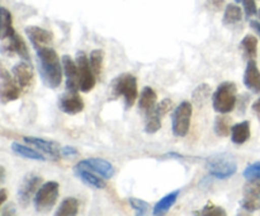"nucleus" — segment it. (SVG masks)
Here are the masks:
<instances>
[{
  "label": "nucleus",
  "instance_id": "29",
  "mask_svg": "<svg viewBox=\"0 0 260 216\" xmlns=\"http://www.w3.org/2000/svg\"><path fill=\"white\" fill-rule=\"evenodd\" d=\"M211 94H212V89H211V86L208 84H200L192 93L193 103L197 107H202L207 102V99L210 98Z\"/></svg>",
  "mask_w": 260,
  "mask_h": 216
},
{
  "label": "nucleus",
  "instance_id": "41",
  "mask_svg": "<svg viewBox=\"0 0 260 216\" xmlns=\"http://www.w3.org/2000/svg\"><path fill=\"white\" fill-rule=\"evenodd\" d=\"M253 111H254V113L256 114V117H258V119L260 121V98H258L255 102H254Z\"/></svg>",
  "mask_w": 260,
  "mask_h": 216
},
{
  "label": "nucleus",
  "instance_id": "10",
  "mask_svg": "<svg viewBox=\"0 0 260 216\" xmlns=\"http://www.w3.org/2000/svg\"><path fill=\"white\" fill-rule=\"evenodd\" d=\"M0 97H2L3 103H9L14 102L19 98L20 96V86L18 85L17 80L10 76V73H8L5 69H2L0 74Z\"/></svg>",
  "mask_w": 260,
  "mask_h": 216
},
{
  "label": "nucleus",
  "instance_id": "19",
  "mask_svg": "<svg viewBox=\"0 0 260 216\" xmlns=\"http://www.w3.org/2000/svg\"><path fill=\"white\" fill-rule=\"evenodd\" d=\"M74 173H75V175L81 180V182L85 183L89 187L96 188V190H103V188L107 187L106 178L101 177V175L91 172V170L74 167Z\"/></svg>",
  "mask_w": 260,
  "mask_h": 216
},
{
  "label": "nucleus",
  "instance_id": "44",
  "mask_svg": "<svg viewBox=\"0 0 260 216\" xmlns=\"http://www.w3.org/2000/svg\"><path fill=\"white\" fill-rule=\"evenodd\" d=\"M165 158H174V159H183V155L178 154V152H168V154H165Z\"/></svg>",
  "mask_w": 260,
  "mask_h": 216
},
{
  "label": "nucleus",
  "instance_id": "33",
  "mask_svg": "<svg viewBox=\"0 0 260 216\" xmlns=\"http://www.w3.org/2000/svg\"><path fill=\"white\" fill-rule=\"evenodd\" d=\"M128 203H129V206L134 208L135 212H136L137 215H145L150 207V205L146 202V201H142V200H140V198H136V197H129Z\"/></svg>",
  "mask_w": 260,
  "mask_h": 216
},
{
  "label": "nucleus",
  "instance_id": "34",
  "mask_svg": "<svg viewBox=\"0 0 260 216\" xmlns=\"http://www.w3.org/2000/svg\"><path fill=\"white\" fill-rule=\"evenodd\" d=\"M173 109V102L170 98H164L162 101H160L159 103H156V106H155V108L152 109V111L155 112V113H157L159 116H165V114L168 113V112H170Z\"/></svg>",
  "mask_w": 260,
  "mask_h": 216
},
{
  "label": "nucleus",
  "instance_id": "40",
  "mask_svg": "<svg viewBox=\"0 0 260 216\" xmlns=\"http://www.w3.org/2000/svg\"><path fill=\"white\" fill-rule=\"evenodd\" d=\"M223 3H225V0H208V4L215 8L216 10H220L223 7Z\"/></svg>",
  "mask_w": 260,
  "mask_h": 216
},
{
  "label": "nucleus",
  "instance_id": "39",
  "mask_svg": "<svg viewBox=\"0 0 260 216\" xmlns=\"http://www.w3.org/2000/svg\"><path fill=\"white\" fill-rule=\"evenodd\" d=\"M2 215H14L15 213V207L13 203H8L7 206H3L2 208Z\"/></svg>",
  "mask_w": 260,
  "mask_h": 216
},
{
  "label": "nucleus",
  "instance_id": "7",
  "mask_svg": "<svg viewBox=\"0 0 260 216\" xmlns=\"http://www.w3.org/2000/svg\"><path fill=\"white\" fill-rule=\"evenodd\" d=\"M76 65L79 69V88L84 93H88L95 86L96 76L91 69L89 58L86 57L85 52L76 53Z\"/></svg>",
  "mask_w": 260,
  "mask_h": 216
},
{
  "label": "nucleus",
  "instance_id": "16",
  "mask_svg": "<svg viewBox=\"0 0 260 216\" xmlns=\"http://www.w3.org/2000/svg\"><path fill=\"white\" fill-rule=\"evenodd\" d=\"M62 61L63 73L66 75V89L68 90H80L79 88V69L76 61L69 55H63L61 57Z\"/></svg>",
  "mask_w": 260,
  "mask_h": 216
},
{
  "label": "nucleus",
  "instance_id": "6",
  "mask_svg": "<svg viewBox=\"0 0 260 216\" xmlns=\"http://www.w3.org/2000/svg\"><path fill=\"white\" fill-rule=\"evenodd\" d=\"M193 107L189 102L184 101L174 109L172 117V131L175 136L184 137L190 127Z\"/></svg>",
  "mask_w": 260,
  "mask_h": 216
},
{
  "label": "nucleus",
  "instance_id": "5",
  "mask_svg": "<svg viewBox=\"0 0 260 216\" xmlns=\"http://www.w3.org/2000/svg\"><path fill=\"white\" fill-rule=\"evenodd\" d=\"M58 190L60 184L57 182H46L38 188L37 193L33 200V205L37 212H47L55 206L56 201L58 197Z\"/></svg>",
  "mask_w": 260,
  "mask_h": 216
},
{
  "label": "nucleus",
  "instance_id": "25",
  "mask_svg": "<svg viewBox=\"0 0 260 216\" xmlns=\"http://www.w3.org/2000/svg\"><path fill=\"white\" fill-rule=\"evenodd\" d=\"M240 47L248 60L255 58L256 53H258V38L254 35H246L245 37L241 40Z\"/></svg>",
  "mask_w": 260,
  "mask_h": 216
},
{
  "label": "nucleus",
  "instance_id": "45",
  "mask_svg": "<svg viewBox=\"0 0 260 216\" xmlns=\"http://www.w3.org/2000/svg\"><path fill=\"white\" fill-rule=\"evenodd\" d=\"M4 177H5V170L4 168L2 167V180H4Z\"/></svg>",
  "mask_w": 260,
  "mask_h": 216
},
{
  "label": "nucleus",
  "instance_id": "31",
  "mask_svg": "<svg viewBox=\"0 0 260 216\" xmlns=\"http://www.w3.org/2000/svg\"><path fill=\"white\" fill-rule=\"evenodd\" d=\"M161 129V116L151 111L146 114V122H145V132L147 134H155Z\"/></svg>",
  "mask_w": 260,
  "mask_h": 216
},
{
  "label": "nucleus",
  "instance_id": "8",
  "mask_svg": "<svg viewBox=\"0 0 260 216\" xmlns=\"http://www.w3.org/2000/svg\"><path fill=\"white\" fill-rule=\"evenodd\" d=\"M41 186H42V178L41 177L33 174V173L24 175L19 187H18V201H19L20 206L27 207Z\"/></svg>",
  "mask_w": 260,
  "mask_h": 216
},
{
  "label": "nucleus",
  "instance_id": "23",
  "mask_svg": "<svg viewBox=\"0 0 260 216\" xmlns=\"http://www.w3.org/2000/svg\"><path fill=\"white\" fill-rule=\"evenodd\" d=\"M12 151L14 154H17L18 157H22L24 159H30V160H41V162H45L46 158L41 154V151L32 149L29 146H25V145L19 144V142H13L12 146H10Z\"/></svg>",
  "mask_w": 260,
  "mask_h": 216
},
{
  "label": "nucleus",
  "instance_id": "38",
  "mask_svg": "<svg viewBox=\"0 0 260 216\" xmlns=\"http://www.w3.org/2000/svg\"><path fill=\"white\" fill-rule=\"evenodd\" d=\"M248 102H249L248 94H243V96H240V99H239V108H240V113L245 112V107Z\"/></svg>",
  "mask_w": 260,
  "mask_h": 216
},
{
  "label": "nucleus",
  "instance_id": "3",
  "mask_svg": "<svg viewBox=\"0 0 260 216\" xmlns=\"http://www.w3.org/2000/svg\"><path fill=\"white\" fill-rule=\"evenodd\" d=\"M238 86L233 81H223L212 96V106L213 109L218 113H230L234 111L238 102Z\"/></svg>",
  "mask_w": 260,
  "mask_h": 216
},
{
  "label": "nucleus",
  "instance_id": "36",
  "mask_svg": "<svg viewBox=\"0 0 260 216\" xmlns=\"http://www.w3.org/2000/svg\"><path fill=\"white\" fill-rule=\"evenodd\" d=\"M241 3H243L244 12H245L246 17H253L258 13L255 0H241Z\"/></svg>",
  "mask_w": 260,
  "mask_h": 216
},
{
  "label": "nucleus",
  "instance_id": "9",
  "mask_svg": "<svg viewBox=\"0 0 260 216\" xmlns=\"http://www.w3.org/2000/svg\"><path fill=\"white\" fill-rule=\"evenodd\" d=\"M240 205L243 210L248 212L260 210V177L249 179V182L244 186Z\"/></svg>",
  "mask_w": 260,
  "mask_h": 216
},
{
  "label": "nucleus",
  "instance_id": "2",
  "mask_svg": "<svg viewBox=\"0 0 260 216\" xmlns=\"http://www.w3.org/2000/svg\"><path fill=\"white\" fill-rule=\"evenodd\" d=\"M109 90L113 98L122 97L126 104V108H129L135 104L137 99V79L136 76L129 73H124L113 79L109 85Z\"/></svg>",
  "mask_w": 260,
  "mask_h": 216
},
{
  "label": "nucleus",
  "instance_id": "15",
  "mask_svg": "<svg viewBox=\"0 0 260 216\" xmlns=\"http://www.w3.org/2000/svg\"><path fill=\"white\" fill-rule=\"evenodd\" d=\"M23 140H24L27 144L33 145L35 147H37L40 151H42L43 154L52 158L53 160L60 159L61 147L57 142L50 141V140H46V139H41V137H33V136H24L23 137Z\"/></svg>",
  "mask_w": 260,
  "mask_h": 216
},
{
  "label": "nucleus",
  "instance_id": "28",
  "mask_svg": "<svg viewBox=\"0 0 260 216\" xmlns=\"http://www.w3.org/2000/svg\"><path fill=\"white\" fill-rule=\"evenodd\" d=\"M243 19V10L239 5L236 4H229L225 8V13H223L222 23L225 25H233L239 23Z\"/></svg>",
  "mask_w": 260,
  "mask_h": 216
},
{
  "label": "nucleus",
  "instance_id": "47",
  "mask_svg": "<svg viewBox=\"0 0 260 216\" xmlns=\"http://www.w3.org/2000/svg\"><path fill=\"white\" fill-rule=\"evenodd\" d=\"M258 14H259V18H260V10L258 12Z\"/></svg>",
  "mask_w": 260,
  "mask_h": 216
},
{
  "label": "nucleus",
  "instance_id": "32",
  "mask_svg": "<svg viewBox=\"0 0 260 216\" xmlns=\"http://www.w3.org/2000/svg\"><path fill=\"white\" fill-rule=\"evenodd\" d=\"M193 215H206V216H225L226 211L225 208L220 207L217 205L208 202L200 212H193Z\"/></svg>",
  "mask_w": 260,
  "mask_h": 216
},
{
  "label": "nucleus",
  "instance_id": "20",
  "mask_svg": "<svg viewBox=\"0 0 260 216\" xmlns=\"http://www.w3.org/2000/svg\"><path fill=\"white\" fill-rule=\"evenodd\" d=\"M157 102V94L151 86H145L142 88L141 94L139 98V108L145 114L150 113L155 108Z\"/></svg>",
  "mask_w": 260,
  "mask_h": 216
},
{
  "label": "nucleus",
  "instance_id": "17",
  "mask_svg": "<svg viewBox=\"0 0 260 216\" xmlns=\"http://www.w3.org/2000/svg\"><path fill=\"white\" fill-rule=\"evenodd\" d=\"M12 74L20 88H28L33 83V68L29 61H20L12 68Z\"/></svg>",
  "mask_w": 260,
  "mask_h": 216
},
{
  "label": "nucleus",
  "instance_id": "18",
  "mask_svg": "<svg viewBox=\"0 0 260 216\" xmlns=\"http://www.w3.org/2000/svg\"><path fill=\"white\" fill-rule=\"evenodd\" d=\"M244 85L253 93H260V71L256 65L255 58H250L244 73Z\"/></svg>",
  "mask_w": 260,
  "mask_h": 216
},
{
  "label": "nucleus",
  "instance_id": "37",
  "mask_svg": "<svg viewBox=\"0 0 260 216\" xmlns=\"http://www.w3.org/2000/svg\"><path fill=\"white\" fill-rule=\"evenodd\" d=\"M61 155L65 158L76 157V155H79V151L73 146H63L61 147Z\"/></svg>",
  "mask_w": 260,
  "mask_h": 216
},
{
  "label": "nucleus",
  "instance_id": "46",
  "mask_svg": "<svg viewBox=\"0 0 260 216\" xmlns=\"http://www.w3.org/2000/svg\"><path fill=\"white\" fill-rule=\"evenodd\" d=\"M235 2H236V3H240V2H241V0H235Z\"/></svg>",
  "mask_w": 260,
  "mask_h": 216
},
{
  "label": "nucleus",
  "instance_id": "22",
  "mask_svg": "<svg viewBox=\"0 0 260 216\" xmlns=\"http://www.w3.org/2000/svg\"><path fill=\"white\" fill-rule=\"evenodd\" d=\"M179 193H180V191L177 190V191H174V192L168 193V195L164 196L161 200L157 201L154 206V210H152V215L160 216V215H164V213H167L168 211L170 210V207L174 205L175 201L178 200V196H179Z\"/></svg>",
  "mask_w": 260,
  "mask_h": 216
},
{
  "label": "nucleus",
  "instance_id": "35",
  "mask_svg": "<svg viewBox=\"0 0 260 216\" xmlns=\"http://www.w3.org/2000/svg\"><path fill=\"white\" fill-rule=\"evenodd\" d=\"M244 177L248 180L260 177V162L253 163V164L248 165L246 169L244 170Z\"/></svg>",
  "mask_w": 260,
  "mask_h": 216
},
{
  "label": "nucleus",
  "instance_id": "43",
  "mask_svg": "<svg viewBox=\"0 0 260 216\" xmlns=\"http://www.w3.org/2000/svg\"><path fill=\"white\" fill-rule=\"evenodd\" d=\"M8 198V195H7V190L5 188H2V191H0V205H4V202L7 201Z\"/></svg>",
  "mask_w": 260,
  "mask_h": 216
},
{
  "label": "nucleus",
  "instance_id": "27",
  "mask_svg": "<svg viewBox=\"0 0 260 216\" xmlns=\"http://www.w3.org/2000/svg\"><path fill=\"white\" fill-rule=\"evenodd\" d=\"M0 13H2V32H0V37L2 40H7V38L12 37L15 33L14 28H13V17L12 13L9 12L5 8H2L0 9Z\"/></svg>",
  "mask_w": 260,
  "mask_h": 216
},
{
  "label": "nucleus",
  "instance_id": "24",
  "mask_svg": "<svg viewBox=\"0 0 260 216\" xmlns=\"http://www.w3.org/2000/svg\"><path fill=\"white\" fill-rule=\"evenodd\" d=\"M231 129H233V119H231V117L226 116V113H220V116L216 117L213 130H215L217 136H229V135H231Z\"/></svg>",
  "mask_w": 260,
  "mask_h": 216
},
{
  "label": "nucleus",
  "instance_id": "13",
  "mask_svg": "<svg viewBox=\"0 0 260 216\" xmlns=\"http://www.w3.org/2000/svg\"><path fill=\"white\" fill-rule=\"evenodd\" d=\"M3 47L2 51L3 53H7V55L12 56L14 53H17L22 60L25 61H30L29 57V52H28V47L25 45L24 40L18 35L17 32L12 36V37L7 38V40L3 41Z\"/></svg>",
  "mask_w": 260,
  "mask_h": 216
},
{
  "label": "nucleus",
  "instance_id": "42",
  "mask_svg": "<svg viewBox=\"0 0 260 216\" xmlns=\"http://www.w3.org/2000/svg\"><path fill=\"white\" fill-rule=\"evenodd\" d=\"M249 24H250V27L253 28L256 33H258V36L260 37V22L253 19V20H250V23H249Z\"/></svg>",
  "mask_w": 260,
  "mask_h": 216
},
{
  "label": "nucleus",
  "instance_id": "1",
  "mask_svg": "<svg viewBox=\"0 0 260 216\" xmlns=\"http://www.w3.org/2000/svg\"><path fill=\"white\" fill-rule=\"evenodd\" d=\"M37 51V64L40 70L41 78L43 83L51 89H56L60 86L62 80V61L60 60L56 51L50 46L38 48Z\"/></svg>",
  "mask_w": 260,
  "mask_h": 216
},
{
  "label": "nucleus",
  "instance_id": "21",
  "mask_svg": "<svg viewBox=\"0 0 260 216\" xmlns=\"http://www.w3.org/2000/svg\"><path fill=\"white\" fill-rule=\"evenodd\" d=\"M250 122L243 121L233 125L231 129V141L236 145H243L250 139Z\"/></svg>",
  "mask_w": 260,
  "mask_h": 216
},
{
  "label": "nucleus",
  "instance_id": "4",
  "mask_svg": "<svg viewBox=\"0 0 260 216\" xmlns=\"http://www.w3.org/2000/svg\"><path fill=\"white\" fill-rule=\"evenodd\" d=\"M211 175L217 179H228L238 172V164L230 154H216L207 159Z\"/></svg>",
  "mask_w": 260,
  "mask_h": 216
},
{
  "label": "nucleus",
  "instance_id": "11",
  "mask_svg": "<svg viewBox=\"0 0 260 216\" xmlns=\"http://www.w3.org/2000/svg\"><path fill=\"white\" fill-rule=\"evenodd\" d=\"M75 167L91 170V172L96 173V174L106 178V179H109V178H112L114 175L113 165L108 160L102 159V158H89V159L80 160Z\"/></svg>",
  "mask_w": 260,
  "mask_h": 216
},
{
  "label": "nucleus",
  "instance_id": "12",
  "mask_svg": "<svg viewBox=\"0 0 260 216\" xmlns=\"http://www.w3.org/2000/svg\"><path fill=\"white\" fill-rule=\"evenodd\" d=\"M58 108L66 114H78L83 112L84 101L79 96L78 90H66L62 96L58 98Z\"/></svg>",
  "mask_w": 260,
  "mask_h": 216
},
{
  "label": "nucleus",
  "instance_id": "26",
  "mask_svg": "<svg viewBox=\"0 0 260 216\" xmlns=\"http://www.w3.org/2000/svg\"><path fill=\"white\" fill-rule=\"evenodd\" d=\"M79 212V201L75 197H66L58 206L57 216H75Z\"/></svg>",
  "mask_w": 260,
  "mask_h": 216
},
{
  "label": "nucleus",
  "instance_id": "14",
  "mask_svg": "<svg viewBox=\"0 0 260 216\" xmlns=\"http://www.w3.org/2000/svg\"><path fill=\"white\" fill-rule=\"evenodd\" d=\"M24 32L35 50L50 46L53 41V35L50 30L37 27V25H28V27H25Z\"/></svg>",
  "mask_w": 260,
  "mask_h": 216
},
{
  "label": "nucleus",
  "instance_id": "30",
  "mask_svg": "<svg viewBox=\"0 0 260 216\" xmlns=\"http://www.w3.org/2000/svg\"><path fill=\"white\" fill-rule=\"evenodd\" d=\"M103 60H104L103 50H93L90 52V55H89V63H90V66L91 69H93L96 78H99L102 74V69H103Z\"/></svg>",
  "mask_w": 260,
  "mask_h": 216
}]
</instances>
